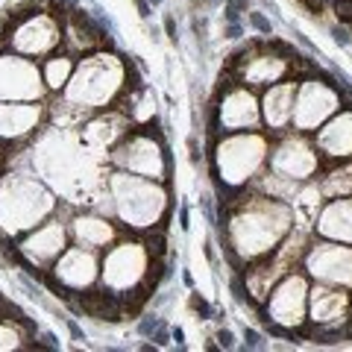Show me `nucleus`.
<instances>
[{
	"label": "nucleus",
	"instance_id": "obj_1",
	"mask_svg": "<svg viewBox=\"0 0 352 352\" xmlns=\"http://www.w3.org/2000/svg\"><path fill=\"white\" fill-rule=\"evenodd\" d=\"M288 223H291L288 208L264 200L261 206H252L232 220V229H229L232 232V247L244 258L261 256V252H267L285 235Z\"/></svg>",
	"mask_w": 352,
	"mask_h": 352
},
{
	"label": "nucleus",
	"instance_id": "obj_2",
	"mask_svg": "<svg viewBox=\"0 0 352 352\" xmlns=\"http://www.w3.org/2000/svg\"><path fill=\"white\" fill-rule=\"evenodd\" d=\"M50 208L53 197L36 179H27V176H3L0 179V229L6 235L30 229Z\"/></svg>",
	"mask_w": 352,
	"mask_h": 352
},
{
	"label": "nucleus",
	"instance_id": "obj_3",
	"mask_svg": "<svg viewBox=\"0 0 352 352\" xmlns=\"http://www.w3.org/2000/svg\"><path fill=\"white\" fill-rule=\"evenodd\" d=\"M120 80H124L120 62L115 56H109V53H100V56L85 59L65 88H68L71 103L85 106V109H97V106H106L112 100L115 91L120 88Z\"/></svg>",
	"mask_w": 352,
	"mask_h": 352
},
{
	"label": "nucleus",
	"instance_id": "obj_4",
	"mask_svg": "<svg viewBox=\"0 0 352 352\" xmlns=\"http://www.w3.org/2000/svg\"><path fill=\"white\" fill-rule=\"evenodd\" d=\"M112 197L118 206V214L129 226H153L164 212V191L159 185L135 179L126 173L112 176Z\"/></svg>",
	"mask_w": 352,
	"mask_h": 352
},
{
	"label": "nucleus",
	"instance_id": "obj_5",
	"mask_svg": "<svg viewBox=\"0 0 352 352\" xmlns=\"http://www.w3.org/2000/svg\"><path fill=\"white\" fill-rule=\"evenodd\" d=\"M264 159V138L261 135H238L217 147V168L226 185L247 182Z\"/></svg>",
	"mask_w": 352,
	"mask_h": 352
},
{
	"label": "nucleus",
	"instance_id": "obj_6",
	"mask_svg": "<svg viewBox=\"0 0 352 352\" xmlns=\"http://www.w3.org/2000/svg\"><path fill=\"white\" fill-rule=\"evenodd\" d=\"M147 250L141 244H120L103 261V288L112 294H124L144 279Z\"/></svg>",
	"mask_w": 352,
	"mask_h": 352
},
{
	"label": "nucleus",
	"instance_id": "obj_7",
	"mask_svg": "<svg viewBox=\"0 0 352 352\" xmlns=\"http://www.w3.org/2000/svg\"><path fill=\"white\" fill-rule=\"evenodd\" d=\"M115 164L126 168L132 173H141V176H150V179H162L164 170H168V159H164V150L156 138L150 135H132L112 153Z\"/></svg>",
	"mask_w": 352,
	"mask_h": 352
},
{
	"label": "nucleus",
	"instance_id": "obj_8",
	"mask_svg": "<svg viewBox=\"0 0 352 352\" xmlns=\"http://www.w3.org/2000/svg\"><path fill=\"white\" fill-rule=\"evenodd\" d=\"M44 94L41 71L30 59L0 56V100H38Z\"/></svg>",
	"mask_w": 352,
	"mask_h": 352
},
{
	"label": "nucleus",
	"instance_id": "obj_9",
	"mask_svg": "<svg viewBox=\"0 0 352 352\" xmlns=\"http://www.w3.org/2000/svg\"><path fill=\"white\" fill-rule=\"evenodd\" d=\"M305 294L308 288L302 276H285L279 282V288L270 294V302H267L270 320L279 326H296L305 311Z\"/></svg>",
	"mask_w": 352,
	"mask_h": 352
},
{
	"label": "nucleus",
	"instance_id": "obj_10",
	"mask_svg": "<svg viewBox=\"0 0 352 352\" xmlns=\"http://www.w3.org/2000/svg\"><path fill=\"white\" fill-rule=\"evenodd\" d=\"M338 106V97L320 82H308L294 103V126L296 129H314L326 115H332Z\"/></svg>",
	"mask_w": 352,
	"mask_h": 352
},
{
	"label": "nucleus",
	"instance_id": "obj_11",
	"mask_svg": "<svg viewBox=\"0 0 352 352\" xmlns=\"http://www.w3.org/2000/svg\"><path fill=\"white\" fill-rule=\"evenodd\" d=\"M59 27L56 21L47 18V15H36V18H27L21 27H15V36H12V47L27 53V56H38V53H47L59 44Z\"/></svg>",
	"mask_w": 352,
	"mask_h": 352
},
{
	"label": "nucleus",
	"instance_id": "obj_12",
	"mask_svg": "<svg viewBox=\"0 0 352 352\" xmlns=\"http://www.w3.org/2000/svg\"><path fill=\"white\" fill-rule=\"evenodd\" d=\"M53 276H56V282L65 285V288L82 291V288H88V285L97 279V258L88 250H82V247L68 250L56 261V267H53Z\"/></svg>",
	"mask_w": 352,
	"mask_h": 352
},
{
	"label": "nucleus",
	"instance_id": "obj_13",
	"mask_svg": "<svg viewBox=\"0 0 352 352\" xmlns=\"http://www.w3.org/2000/svg\"><path fill=\"white\" fill-rule=\"evenodd\" d=\"M270 168H273V173H276L279 179H305V176L314 173L317 159H314V153H311L308 144L288 138L276 153H273Z\"/></svg>",
	"mask_w": 352,
	"mask_h": 352
},
{
	"label": "nucleus",
	"instance_id": "obj_14",
	"mask_svg": "<svg viewBox=\"0 0 352 352\" xmlns=\"http://www.w3.org/2000/svg\"><path fill=\"white\" fill-rule=\"evenodd\" d=\"M308 270L326 282H352V252L335 244H320L308 256Z\"/></svg>",
	"mask_w": 352,
	"mask_h": 352
},
{
	"label": "nucleus",
	"instance_id": "obj_15",
	"mask_svg": "<svg viewBox=\"0 0 352 352\" xmlns=\"http://www.w3.org/2000/svg\"><path fill=\"white\" fill-rule=\"evenodd\" d=\"M41 109L32 103L0 100V138H21L38 126Z\"/></svg>",
	"mask_w": 352,
	"mask_h": 352
},
{
	"label": "nucleus",
	"instance_id": "obj_16",
	"mask_svg": "<svg viewBox=\"0 0 352 352\" xmlns=\"http://www.w3.org/2000/svg\"><path fill=\"white\" fill-rule=\"evenodd\" d=\"M220 124L226 129H244V126H256L258 124V106H256V97L250 91H229L220 103Z\"/></svg>",
	"mask_w": 352,
	"mask_h": 352
},
{
	"label": "nucleus",
	"instance_id": "obj_17",
	"mask_svg": "<svg viewBox=\"0 0 352 352\" xmlns=\"http://www.w3.org/2000/svg\"><path fill=\"white\" fill-rule=\"evenodd\" d=\"M62 250H65V229H62V223L41 226L24 241V244H21V252H24L32 264H44V261L56 258Z\"/></svg>",
	"mask_w": 352,
	"mask_h": 352
},
{
	"label": "nucleus",
	"instance_id": "obj_18",
	"mask_svg": "<svg viewBox=\"0 0 352 352\" xmlns=\"http://www.w3.org/2000/svg\"><path fill=\"white\" fill-rule=\"evenodd\" d=\"M294 94L296 88L294 82H285V85H273L267 94H264V120L270 126H285L294 115Z\"/></svg>",
	"mask_w": 352,
	"mask_h": 352
},
{
	"label": "nucleus",
	"instance_id": "obj_19",
	"mask_svg": "<svg viewBox=\"0 0 352 352\" xmlns=\"http://www.w3.org/2000/svg\"><path fill=\"white\" fill-rule=\"evenodd\" d=\"M320 147L329 156H349L352 153V115H340L323 129Z\"/></svg>",
	"mask_w": 352,
	"mask_h": 352
},
{
	"label": "nucleus",
	"instance_id": "obj_20",
	"mask_svg": "<svg viewBox=\"0 0 352 352\" xmlns=\"http://www.w3.org/2000/svg\"><path fill=\"white\" fill-rule=\"evenodd\" d=\"M344 305H346V296L340 291H329V288H317L311 294V317L317 323H335L340 320V314H344Z\"/></svg>",
	"mask_w": 352,
	"mask_h": 352
},
{
	"label": "nucleus",
	"instance_id": "obj_21",
	"mask_svg": "<svg viewBox=\"0 0 352 352\" xmlns=\"http://www.w3.org/2000/svg\"><path fill=\"white\" fill-rule=\"evenodd\" d=\"M74 235L85 247H103L112 241V226L103 217H76L74 220Z\"/></svg>",
	"mask_w": 352,
	"mask_h": 352
},
{
	"label": "nucleus",
	"instance_id": "obj_22",
	"mask_svg": "<svg viewBox=\"0 0 352 352\" xmlns=\"http://www.w3.org/2000/svg\"><path fill=\"white\" fill-rule=\"evenodd\" d=\"M282 74H285V59H279V56H258V59H252V65L244 71L247 80L256 85L276 82Z\"/></svg>",
	"mask_w": 352,
	"mask_h": 352
},
{
	"label": "nucleus",
	"instance_id": "obj_23",
	"mask_svg": "<svg viewBox=\"0 0 352 352\" xmlns=\"http://www.w3.org/2000/svg\"><path fill=\"white\" fill-rule=\"evenodd\" d=\"M120 126V120L118 118H109V120H94V124H88L82 129V141L88 147H106V144H112V141L120 135L124 129H118Z\"/></svg>",
	"mask_w": 352,
	"mask_h": 352
},
{
	"label": "nucleus",
	"instance_id": "obj_24",
	"mask_svg": "<svg viewBox=\"0 0 352 352\" xmlns=\"http://www.w3.org/2000/svg\"><path fill=\"white\" fill-rule=\"evenodd\" d=\"M71 71H74V62L71 59H50L47 68H44V82H47L50 88H65L71 82Z\"/></svg>",
	"mask_w": 352,
	"mask_h": 352
},
{
	"label": "nucleus",
	"instance_id": "obj_25",
	"mask_svg": "<svg viewBox=\"0 0 352 352\" xmlns=\"http://www.w3.org/2000/svg\"><path fill=\"white\" fill-rule=\"evenodd\" d=\"M21 332L12 326V320H0V349H21Z\"/></svg>",
	"mask_w": 352,
	"mask_h": 352
},
{
	"label": "nucleus",
	"instance_id": "obj_26",
	"mask_svg": "<svg viewBox=\"0 0 352 352\" xmlns=\"http://www.w3.org/2000/svg\"><path fill=\"white\" fill-rule=\"evenodd\" d=\"M250 24L256 27V30L261 32V36H273V24H270V21L264 18L261 12H250Z\"/></svg>",
	"mask_w": 352,
	"mask_h": 352
},
{
	"label": "nucleus",
	"instance_id": "obj_27",
	"mask_svg": "<svg viewBox=\"0 0 352 352\" xmlns=\"http://www.w3.org/2000/svg\"><path fill=\"white\" fill-rule=\"evenodd\" d=\"M244 346L247 349H264L267 344H264V338L256 332V329H247V332H244Z\"/></svg>",
	"mask_w": 352,
	"mask_h": 352
},
{
	"label": "nucleus",
	"instance_id": "obj_28",
	"mask_svg": "<svg viewBox=\"0 0 352 352\" xmlns=\"http://www.w3.org/2000/svg\"><path fill=\"white\" fill-rule=\"evenodd\" d=\"M217 346L220 349H232L235 346V335H232V329H217Z\"/></svg>",
	"mask_w": 352,
	"mask_h": 352
},
{
	"label": "nucleus",
	"instance_id": "obj_29",
	"mask_svg": "<svg viewBox=\"0 0 352 352\" xmlns=\"http://www.w3.org/2000/svg\"><path fill=\"white\" fill-rule=\"evenodd\" d=\"M191 308H194L197 314H203V320H208V317H212V305H208L203 296H197V294L191 296Z\"/></svg>",
	"mask_w": 352,
	"mask_h": 352
},
{
	"label": "nucleus",
	"instance_id": "obj_30",
	"mask_svg": "<svg viewBox=\"0 0 352 352\" xmlns=\"http://www.w3.org/2000/svg\"><path fill=\"white\" fill-rule=\"evenodd\" d=\"M332 38L338 44H344V47H349V44H352V36H349L346 30H340V27H332Z\"/></svg>",
	"mask_w": 352,
	"mask_h": 352
},
{
	"label": "nucleus",
	"instance_id": "obj_31",
	"mask_svg": "<svg viewBox=\"0 0 352 352\" xmlns=\"http://www.w3.org/2000/svg\"><path fill=\"white\" fill-rule=\"evenodd\" d=\"M241 36H244V30H241L238 18H232L229 21V27H226V38H241Z\"/></svg>",
	"mask_w": 352,
	"mask_h": 352
},
{
	"label": "nucleus",
	"instance_id": "obj_32",
	"mask_svg": "<svg viewBox=\"0 0 352 352\" xmlns=\"http://www.w3.org/2000/svg\"><path fill=\"white\" fill-rule=\"evenodd\" d=\"M65 323H68V329H71V335H74L76 340H85V332H82V329H80V326H76V323L71 320V317H65Z\"/></svg>",
	"mask_w": 352,
	"mask_h": 352
},
{
	"label": "nucleus",
	"instance_id": "obj_33",
	"mask_svg": "<svg viewBox=\"0 0 352 352\" xmlns=\"http://www.w3.org/2000/svg\"><path fill=\"white\" fill-rule=\"evenodd\" d=\"M179 226H182V229H188V226H191V223H188V208H185V206L179 208Z\"/></svg>",
	"mask_w": 352,
	"mask_h": 352
},
{
	"label": "nucleus",
	"instance_id": "obj_34",
	"mask_svg": "<svg viewBox=\"0 0 352 352\" xmlns=\"http://www.w3.org/2000/svg\"><path fill=\"white\" fill-rule=\"evenodd\" d=\"M164 27H168V36L176 41V24H173V18L168 15V18H164Z\"/></svg>",
	"mask_w": 352,
	"mask_h": 352
},
{
	"label": "nucleus",
	"instance_id": "obj_35",
	"mask_svg": "<svg viewBox=\"0 0 352 352\" xmlns=\"http://www.w3.org/2000/svg\"><path fill=\"white\" fill-rule=\"evenodd\" d=\"M170 335H173V340H176V344H179V346H182V340H185V332H182V329H179V326H176V329H173V332H170Z\"/></svg>",
	"mask_w": 352,
	"mask_h": 352
},
{
	"label": "nucleus",
	"instance_id": "obj_36",
	"mask_svg": "<svg viewBox=\"0 0 352 352\" xmlns=\"http://www.w3.org/2000/svg\"><path fill=\"white\" fill-rule=\"evenodd\" d=\"M147 3H150V6H162V0H147Z\"/></svg>",
	"mask_w": 352,
	"mask_h": 352
}]
</instances>
